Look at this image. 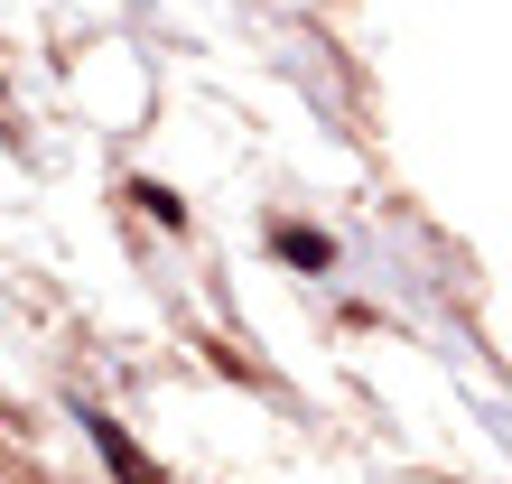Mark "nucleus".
<instances>
[{
	"instance_id": "obj_1",
	"label": "nucleus",
	"mask_w": 512,
	"mask_h": 484,
	"mask_svg": "<svg viewBox=\"0 0 512 484\" xmlns=\"http://www.w3.org/2000/svg\"><path fill=\"white\" fill-rule=\"evenodd\" d=\"M75 429L94 438V457H103L112 475H122V484H168V475H159V466H149L140 447H131V429H122V419H112V410H94V401H84V410H75Z\"/></svg>"
},
{
	"instance_id": "obj_2",
	"label": "nucleus",
	"mask_w": 512,
	"mask_h": 484,
	"mask_svg": "<svg viewBox=\"0 0 512 484\" xmlns=\"http://www.w3.org/2000/svg\"><path fill=\"white\" fill-rule=\"evenodd\" d=\"M280 261L289 270H336V242H326L317 224H280Z\"/></svg>"
},
{
	"instance_id": "obj_3",
	"label": "nucleus",
	"mask_w": 512,
	"mask_h": 484,
	"mask_svg": "<svg viewBox=\"0 0 512 484\" xmlns=\"http://www.w3.org/2000/svg\"><path fill=\"white\" fill-rule=\"evenodd\" d=\"M131 205H149V224H168V233H187V205H177V196L159 187V177H140V187H131Z\"/></svg>"
}]
</instances>
